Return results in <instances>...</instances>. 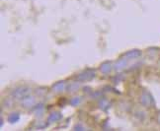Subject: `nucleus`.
I'll return each mask as SVG.
<instances>
[]
</instances>
